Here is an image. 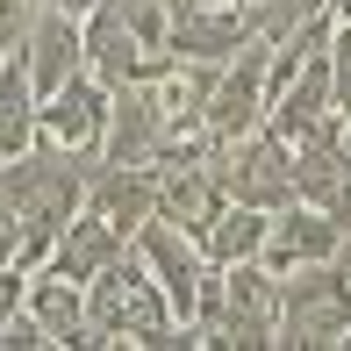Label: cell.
Listing matches in <instances>:
<instances>
[{
  "mask_svg": "<svg viewBox=\"0 0 351 351\" xmlns=\"http://www.w3.org/2000/svg\"><path fill=\"white\" fill-rule=\"evenodd\" d=\"M93 172H101V151H72V143H58V136H36L29 151H14L8 165H0V194L22 208V265L29 273L58 251L65 222L86 208Z\"/></svg>",
  "mask_w": 351,
  "mask_h": 351,
  "instance_id": "1",
  "label": "cell"
},
{
  "mask_svg": "<svg viewBox=\"0 0 351 351\" xmlns=\"http://www.w3.org/2000/svg\"><path fill=\"white\" fill-rule=\"evenodd\" d=\"M280 344L287 351H351V265L344 258H315L280 273Z\"/></svg>",
  "mask_w": 351,
  "mask_h": 351,
  "instance_id": "2",
  "label": "cell"
},
{
  "mask_svg": "<svg viewBox=\"0 0 351 351\" xmlns=\"http://www.w3.org/2000/svg\"><path fill=\"white\" fill-rule=\"evenodd\" d=\"M215 172L230 186V201H251V208H287L294 201V136H280L273 122L230 136L215 151Z\"/></svg>",
  "mask_w": 351,
  "mask_h": 351,
  "instance_id": "3",
  "label": "cell"
},
{
  "mask_svg": "<svg viewBox=\"0 0 351 351\" xmlns=\"http://www.w3.org/2000/svg\"><path fill=\"white\" fill-rule=\"evenodd\" d=\"M265 115H273V43L251 36L244 51L215 72V93H208V136L230 143V136L258 130Z\"/></svg>",
  "mask_w": 351,
  "mask_h": 351,
  "instance_id": "4",
  "label": "cell"
},
{
  "mask_svg": "<svg viewBox=\"0 0 351 351\" xmlns=\"http://www.w3.org/2000/svg\"><path fill=\"white\" fill-rule=\"evenodd\" d=\"M222 344L230 351L280 344V273L265 258L222 265Z\"/></svg>",
  "mask_w": 351,
  "mask_h": 351,
  "instance_id": "5",
  "label": "cell"
},
{
  "mask_svg": "<svg viewBox=\"0 0 351 351\" xmlns=\"http://www.w3.org/2000/svg\"><path fill=\"white\" fill-rule=\"evenodd\" d=\"M165 151H172V122H165V101H158V79H130V86H115L101 158H108V165H158Z\"/></svg>",
  "mask_w": 351,
  "mask_h": 351,
  "instance_id": "6",
  "label": "cell"
},
{
  "mask_svg": "<svg viewBox=\"0 0 351 351\" xmlns=\"http://www.w3.org/2000/svg\"><path fill=\"white\" fill-rule=\"evenodd\" d=\"M79 29H86V72L108 79V86H130V79H165V72H172V51H151V43L122 22L115 0H101Z\"/></svg>",
  "mask_w": 351,
  "mask_h": 351,
  "instance_id": "7",
  "label": "cell"
},
{
  "mask_svg": "<svg viewBox=\"0 0 351 351\" xmlns=\"http://www.w3.org/2000/svg\"><path fill=\"white\" fill-rule=\"evenodd\" d=\"M244 43H251V14L244 8H222V0H180L172 8L165 51L186 58V65H230Z\"/></svg>",
  "mask_w": 351,
  "mask_h": 351,
  "instance_id": "8",
  "label": "cell"
},
{
  "mask_svg": "<svg viewBox=\"0 0 351 351\" xmlns=\"http://www.w3.org/2000/svg\"><path fill=\"white\" fill-rule=\"evenodd\" d=\"M273 273H294V265H315V258H344V222L315 201H287L273 208V230H265V251H258Z\"/></svg>",
  "mask_w": 351,
  "mask_h": 351,
  "instance_id": "9",
  "label": "cell"
},
{
  "mask_svg": "<svg viewBox=\"0 0 351 351\" xmlns=\"http://www.w3.org/2000/svg\"><path fill=\"white\" fill-rule=\"evenodd\" d=\"M108 108H115V86H108V79H93V72H72L58 93H43V136L72 143V151H101Z\"/></svg>",
  "mask_w": 351,
  "mask_h": 351,
  "instance_id": "10",
  "label": "cell"
},
{
  "mask_svg": "<svg viewBox=\"0 0 351 351\" xmlns=\"http://www.w3.org/2000/svg\"><path fill=\"white\" fill-rule=\"evenodd\" d=\"M22 65H29V79H36V93H58L72 72H86V29H79V14L43 0L36 29H29V43H22Z\"/></svg>",
  "mask_w": 351,
  "mask_h": 351,
  "instance_id": "11",
  "label": "cell"
},
{
  "mask_svg": "<svg viewBox=\"0 0 351 351\" xmlns=\"http://www.w3.org/2000/svg\"><path fill=\"white\" fill-rule=\"evenodd\" d=\"M86 208L108 215L122 237H136L143 222L158 215V165H108L101 158V172H93V186H86Z\"/></svg>",
  "mask_w": 351,
  "mask_h": 351,
  "instance_id": "12",
  "label": "cell"
},
{
  "mask_svg": "<svg viewBox=\"0 0 351 351\" xmlns=\"http://www.w3.org/2000/svg\"><path fill=\"white\" fill-rule=\"evenodd\" d=\"M330 108H337V86H330V43H323V51L301 58L294 79L273 93V115H265V122H273L280 136H301V130H315Z\"/></svg>",
  "mask_w": 351,
  "mask_h": 351,
  "instance_id": "13",
  "label": "cell"
},
{
  "mask_svg": "<svg viewBox=\"0 0 351 351\" xmlns=\"http://www.w3.org/2000/svg\"><path fill=\"white\" fill-rule=\"evenodd\" d=\"M130 251V237L115 230L108 215H93V208H79L72 222H65V237H58V251L43 265H58L65 280H93V273H108V265Z\"/></svg>",
  "mask_w": 351,
  "mask_h": 351,
  "instance_id": "14",
  "label": "cell"
},
{
  "mask_svg": "<svg viewBox=\"0 0 351 351\" xmlns=\"http://www.w3.org/2000/svg\"><path fill=\"white\" fill-rule=\"evenodd\" d=\"M29 308H36V323L51 330V344H93L86 280H65L58 265H36V273H29Z\"/></svg>",
  "mask_w": 351,
  "mask_h": 351,
  "instance_id": "15",
  "label": "cell"
},
{
  "mask_svg": "<svg viewBox=\"0 0 351 351\" xmlns=\"http://www.w3.org/2000/svg\"><path fill=\"white\" fill-rule=\"evenodd\" d=\"M36 136H43V93H36V79H29L22 58H8V65H0V158L29 151Z\"/></svg>",
  "mask_w": 351,
  "mask_h": 351,
  "instance_id": "16",
  "label": "cell"
},
{
  "mask_svg": "<svg viewBox=\"0 0 351 351\" xmlns=\"http://www.w3.org/2000/svg\"><path fill=\"white\" fill-rule=\"evenodd\" d=\"M265 230H273V208H251V201H230V208L215 215V230H208V258L215 265H244V258H258L265 251Z\"/></svg>",
  "mask_w": 351,
  "mask_h": 351,
  "instance_id": "17",
  "label": "cell"
},
{
  "mask_svg": "<svg viewBox=\"0 0 351 351\" xmlns=\"http://www.w3.org/2000/svg\"><path fill=\"white\" fill-rule=\"evenodd\" d=\"M251 36L258 43H280V36H294V29H308L315 14H330V0H251Z\"/></svg>",
  "mask_w": 351,
  "mask_h": 351,
  "instance_id": "18",
  "label": "cell"
},
{
  "mask_svg": "<svg viewBox=\"0 0 351 351\" xmlns=\"http://www.w3.org/2000/svg\"><path fill=\"white\" fill-rule=\"evenodd\" d=\"M51 344V330L36 323V308H29V294H22V308L8 315V330H0V351H43Z\"/></svg>",
  "mask_w": 351,
  "mask_h": 351,
  "instance_id": "19",
  "label": "cell"
},
{
  "mask_svg": "<svg viewBox=\"0 0 351 351\" xmlns=\"http://www.w3.org/2000/svg\"><path fill=\"white\" fill-rule=\"evenodd\" d=\"M330 86H337V108H351V22L330 14Z\"/></svg>",
  "mask_w": 351,
  "mask_h": 351,
  "instance_id": "20",
  "label": "cell"
},
{
  "mask_svg": "<svg viewBox=\"0 0 351 351\" xmlns=\"http://www.w3.org/2000/svg\"><path fill=\"white\" fill-rule=\"evenodd\" d=\"M0 265H22V208L0 194Z\"/></svg>",
  "mask_w": 351,
  "mask_h": 351,
  "instance_id": "21",
  "label": "cell"
},
{
  "mask_svg": "<svg viewBox=\"0 0 351 351\" xmlns=\"http://www.w3.org/2000/svg\"><path fill=\"white\" fill-rule=\"evenodd\" d=\"M22 294H29V265H0V330H8V315L22 308Z\"/></svg>",
  "mask_w": 351,
  "mask_h": 351,
  "instance_id": "22",
  "label": "cell"
},
{
  "mask_svg": "<svg viewBox=\"0 0 351 351\" xmlns=\"http://www.w3.org/2000/svg\"><path fill=\"white\" fill-rule=\"evenodd\" d=\"M344 165H351V108H344ZM337 222H351V186H344V215Z\"/></svg>",
  "mask_w": 351,
  "mask_h": 351,
  "instance_id": "23",
  "label": "cell"
},
{
  "mask_svg": "<svg viewBox=\"0 0 351 351\" xmlns=\"http://www.w3.org/2000/svg\"><path fill=\"white\" fill-rule=\"evenodd\" d=\"M51 8H65V14H79V22H86V14L101 8V0H51Z\"/></svg>",
  "mask_w": 351,
  "mask_h": 351,
  "instance_id": "24",
  "label": "cell"
},
{
  "mask_svg": "<svg viewBox=\"0 0 351 351\" xmlns=\"http://www.w3.org/2000/svg\"><path fill=\"white\" fill-rule=\"evenodd\" d=\"M330 14H337V22H351V0H330Z\"/></svg>",
  "mask_w": 351,
  "mask_h": 351,
  "instance_id": "25",
  "label": "cell"
},
{
  "mask_svg": "<svg viewBox=\"0 0 351 351\" xmlns=\"http://www.w3.org/2000/svg\"><path fill=\"white\" fill-rule=\"evenodd\" d=\"M344 265H351V222H344Z\"/></svg>",
  "mask_w": 351,
  "mask_h": 351,
  "instance_id": "26",
  "label": "cell"
},
{
  "mask_svg": "<svg viewBox=\"0 0 351 351\" xmlns=\"http://www.w3.org/2000/svg\"><path fill=\"white\" fill-rule=\"evenodd\" d=\"M222 8H251V0H222Z\"/></svg>",
  "mask_w": 351,
  "mask_h": 351,
  "instance_id": "27",
  "label": "cell"
},
{
  "mask_svg": "<svg viewBox=\"0 0 351 351\" xmlns=\"http://www.w3.org/2000/svg\"><path fill=\"white\" fill-rule=\"evenodd\" d=\"M0 165H8V158H0Z\"/></svg>",
  "mask_w": 351,
  "mask_h": 351,
  "instance_id": "28",
  "label": "cell"
}]
</instances>
